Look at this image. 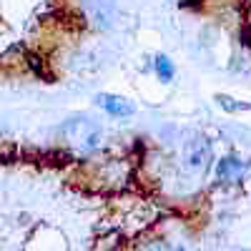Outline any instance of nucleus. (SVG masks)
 I'll return each mask as SVG.
<instances>
[{
	"mask_svg": "<svg viewBox=\"0 0 251 251\" xmlns=\"http://www.w3.org/2000/svg\"><path fill=\"white\" fill-rule=\"evenodd\" d=\"M86 5V15L98 30H108L116 25L118 10H116V0H83Z\"/></svg>",
	"mask_w": 251,
	"mask_h": 251,
	"instance_id": "f257e3e1",
	"label": "nucleus"
},
{
	"mask_svg": "<svg viewBox=\"0 0 251 251\" xmlns=\"http://www.w3.org/2000/svg\"><path fill=\"white\" fill-rule=\"evenodd\" d=\"M66 136L71 143L80 146V149H96L100 141V131L91 121H71L66 126Z\"/></svg>",
	"mask_w": 251,
	"mask_h": 251,
	"instance_id": "f03ea898",
	"label": "nucleus"
},
{
	"mask_svg": "<svg viewBox=\"0 0 251 251\" xmlns=\"http://www.w3.org/2000/svg\"><path fill=\"white\" fill-rule=\"evenodd\" d=\"M183 158L188 163V169L194 171H203L208 163H211V143H208L203 136H196L186 143L183 149Z\"/></svg>",
	"mask_w": 251,
	"mask_h": 251,
	"instance_id": "7ed1b4c3",
	"label": "nucleus"
},
{
	"mask_svg": "<svg viewBox=\"0 0 251 251\" xmlns=\"http://www.w3.org/2000/svg\"><path fill=\"white\" fill-rule=\"evenodd\" d=\"M96 106L103 108L113 118H128L133 116V106L131 100H126L123 96H113V93H98L96 96Z\"/></svg>",
	"mask_w": 251,
	"mask_h": 251,
	"instance_id": "20e7f679",
	"label": "nucleus"
},
{
	"mask_svg": "<svg viewBox=\"0 0 251 251\" xmlns=\"http://www.w3.org/2000/svg\"><path fill=\"white\" fill-rule=\"evenodd\" d=\"M244 174H246V166L239 158H231V156L219 161V166H216V176L224 183H236V181L244 178Z\"/></svg>",
	"mask_w": 251,
	"mask_h": 251,
	"instance_id": "39448f33",
	"label": "nucleus"
},
{
	"mask_svg": "<svg viewBox=\"0 0 251 251\" xmlns=\"http://www.w3.org/2000/svg\"><path fill=\"white\" fill-rule=\"evenodd\" d=\"M153 68H156V75L163 80V83H169L174 78V63L166 58V55H156L153 60Z\"/></svg>",
	"mask_w": 251,
	"mask_h": 251,
	"instance_id": "423d86ee",
	"label": "nucleus"
},
{
	"mask_svg": "<svg viewBox=\"0 0 251 251\" xmlns=\"http://www.w3.org/2000/svg\"><path fill=\"white\" fill-rule=\"evenodd\" d=\"M216 103H219V106H221L224 111H228V113H246V111H251L249 103H239V100L228 98V96H224V93H219V96H216Z\"/></svg>",
	"mask_w": 251,
	"mask_h": 251,
	"instance_id": "0eeeda50",
	"label": "nucleus"
}]
</instances>
